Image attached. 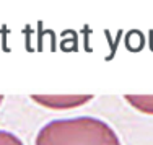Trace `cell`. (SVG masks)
Segmentation results:
<instances>
[{"mask_svg": "<svg viewBox=\"0 0 153 145\" xmlns=\"http://www.w3.org/2000/svg\"><path fill=\"white\" fill-rule=\"evenodd\" d=\"M34 145H122L116 130L91 116L56 119L38 132Z\"/></svg>", "mask_w": 153, "mask_h": 145, "instance_id": "6da1fadb", "label": "cell"}, {"mask_svg": "<svg viewBox=\"0 0 153 145\" xmlns=\"http://www.w3.org/2000/svg\"><path fill=\"white\" fill-rule=\"evenodd\" d=\"M33 101L51 109H72L88 103L91 95H33Z\"/></svg>", "mask_w": 153, "mask_h": 145, "instance_id": "7a4b0ae2", "label": "cell"}, {"mask_svg": "<svg viewBox=\"0 0 153 145\" xmlns=\"http://www.w3.org/2000/svg\"><path fill=\"white\" fill-rule=\"evenodd\" d=\"M124 98L137 111L145 114H153V95H126Z\"/></svg>", "mask_w": 153, "mask_h": 145, "instance_id": "3957f363", "label": "cell"}, {"mask_svg": "<svg viewBox=\"0 0 153 145\" xmlns=\"http://www.w3.org/2000/svg\"><path fill=\"white\" fill-rule=\"evenodd\" d=\"M0 145H23V142L15 134L8 132V130H0Z\"/></svg>", "mask_w": 153, "mask_h": 145, "instance_id": "277c9868", "label": "cell"}, {"mask_svg": "<svg viewBox=\"0 0 153 145\" xmlns=\"http://www.w3.org/2000/svg\"><path fill=\"white\" fill-rule=\"evenodd\" d=\"M2 101H3V96H2V95H0V104H2Z\"/></svg>", "mask_w": 153, "mask_h": 145, "instance_id": "5b68a950", "label": "cell"}]
</instances>
